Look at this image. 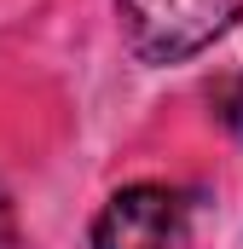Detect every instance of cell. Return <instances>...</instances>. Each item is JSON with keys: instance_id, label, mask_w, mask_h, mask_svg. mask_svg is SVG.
I'll list each match as a JSON object with an SVG mask.
<instances>
[{"instance_id": "cell-2", "label": "cell", "mask_w": 243, "mask_h": 249, "mask_svg": "<svg viewBox=\"0 0 243 249\" xmlns=\"http://www.w3.org/2000/svg\"><path fill=\"white\" fill-rule=\"evenodd\" d=\"M185 238L191 220L168 186H122L93 220V249H185Z\"/></svg>"}, {"instance_id": "cell-4", "label": "cell", "mask_w": 243, "mask_h": 249, "mask_svg": "<svg viewBox=\"0 0 243 249\" xmlns=\"http://www.w3.org/2000/svg\"><path fill=\"white\" fill-rule=\"evenodd\" d=\"M0 249H17V226H12V203L0 191Z\"/></svg>"}, {"instance_id": "cell-3", "label": "cell", "mask_w": 243, "mask_h": 249, "mask_svg": "<svg viewBox=\"0 0 243 249\" xmlns=\"http://www.w3.org/2000/svg\"><path fill=\"white\" fill-rule=\"evenodd\" d=\"M208 105H214V116L232 127V139L243 145V75H220L214 87H208Z\"/></svg>"}, {"instance_id": "cell-1", "label": "cell", "mask_w": 243, "mask_h": 249, "mask_svg": "<svg viewBox=\"0 0 243 249\" xmlns=\"http://www.w3.org/2000/svg\"><path fill=\"white\" fill-rule=\"evenodd\" d=\"M116 18L139 64H180L238 23L243 0H116Z\"/></svg>"}]
</instances>
